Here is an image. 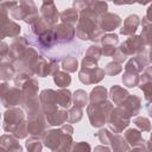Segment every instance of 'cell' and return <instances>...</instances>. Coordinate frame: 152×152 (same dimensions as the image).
I'll return each mask as SVG.
<instances>
[{"label":"cell","mask_w":152,"mask_h":152,"mask_svg":"<svg viewBox=\"0 0 152 152\" xmlns=\"http://www.w3.org/2000/svg\"><path fill=\"white\" fill-rule=\"evenodd\" d=\"M1 152H23V147L18 142V139L11 134H4L0 139Z\"/></svg>","instance_id":"obj_18"},{"label":"cell","mask_w":152,"mask_h":152,"mask_svg":"<svg viewBox=\"0 0 152 152\" xmlns=\"http://www.w3.org/2000/svg\"><path fill=\"white\" fill-rule=\"evenodd\" d=\"M139 88L144 93V97L147 102L152 101V80L146 75L142 74L140 76V82H139Z\"/></svg>","instance_id":"obj_27"},{"label":"cell","mask_w":152,"mask_h":152,"mask_svg":"<svg viewBox=\"0 0 152 152\" xmlns=\"http://www.w3.org/2000/svg\"><path fill=\"white\" fill-rule=\"evenodd\" d=\"M46 122L50 126H61L64 125L68 121V112L65 109H58L57 112H53L51 114L45 115Z\"/></svg>","instance_id":"obj_22"},{"label":"cell","mask_w":152,"mask_h":152,"mask_svg":"<svg viewBox=\"0 0 152 152\" xmlns=\"http://www.w3.org/2000/svg\"><path fill=\"white\" fill-rule=\"evenodd\" d=\"M36 38H37V45L40 49H50V48L53 46L55 43H57L56 37H55V32H53L52 28L44 32L43 34H40Z\"/></svg>","instance_id":"obj_23"},{"label":"cell","mask_w":152,"mask_h":152,"mask_svg":"<svg viewBox=\"0 0 152 152\" xmlns=\"http://www.w3.org/2000/svg\"><path fill=\"white\" fill-rule=\"evenodd\" d=\"M128 152H147V146H146V140H142L139 145L133 146Z\"/></svg>","instance_id":"obj_49"},{"label":"cell","mask_w":152,"mask_h":152,"mask_svg":"<svg viewBox=\"0 0 152 152\" xmlns=\"http://www.w3.org/2000/svg\"><path fill=\"white\" fill-rule=\"evenodd\" d=\"M91 11H94L95 13H97L99 15L108 12V5L107 2H103V1H89V6H88Z\"/></svg>","instance_id":"obj_41"},{"label":"cell","mask_w":152,"mask_h":152,"mask_svg":"<svg viewBox=\"0 0 152 152\" xmlns=\"http://www.w3.org/2000/svg\"><path fill=\"white\" fill-rule=\"evenodd\" d=\"M128 95H129V93L125 88H122L118 84L112 86L109 89V96H110L112 101L114 102V104H116V106H120L128 97Z\"/></svg>","instance_id":"obj_21"},{"label":"cell","mask_w":152,"mask_h":152,"mask_svg":"<svg viewBox=\"0 0 152 152\" xmlns=\"http://www.w3.org/2000/svg\"><path fill=\"white\" fill-rule=\"evenodd\" d=\"M140 24V18L137 14H131L124 20V25L120 28V34L132 37L134 36L138 26Z\"/></svg>","instance_id":"obj_19"},{"label":"cell","mask_w":152,"mask_h":152,"mask_svg":"<svg viewBox=\"0 0 152 152\" xmlns=\"http://www.w3.org/2000/svg\"><path fill=\"white\" fill-rule=\"evenodd\" d=\"M147 55H148V61H150V63H152V45L147 48Z\"/></svg>","instance_id":"obj_56"},{"label":"cell","mask_w":152,"mask_h":152,"mask_svg":"<svg viewBox=\"0 0 152 152\" xmlns=\"http://www.w3.org/2000/svg\"><path fill=\"white\" fill-rule=\"evenodd\" d=\"M37 93H38V82L34 78H30L21 87V94H23L21 104L28 115L40 110V102L38 101Z\"/></svg>","instance_id":"obj_2"},{"label":"cell","mask_w":152,"mask_h":152,"mask_svg":"<svg viewBox=\"0 0 152 152\" xmlns=\"http://www.w3.org/2000/svg\"><path fill=\"white\" fill-rule=\"evenodd\" d=\"M99 28V14L89 7L80 12V20L76 26V37L81 40H88Z\"/></svg>","instance_id":"obj_1"},{"label":"cell","mask_w":152,"mask_h":152,"mask_svg":"<svg viewBox=\"0 0 152 152\" xmlns=\"http://www.w3.org/2000/svg\"><path fill=\"white\" fill-rule=\"evenodd\" d=\"M56 96H57L58 107H61L62 109L69 108L70 103L72 102V95H71L69 89H59V90H57L56 91Z\"/></svg>","instance_id":"obj_29"},{"label":"cell","mask_w":152,"mask_h":152,"mask_svg":"<svg viewBox=\"0 0 152 152\" xmlns=\"http://www.w3.org/2000/svg\"><path fill=\"white\" fill-rule=\"evenodd\" d=\"M23 121H25V114L21 108L11 107L4 114V131L12 133V131Z\"/></svg>","instance_id":"obj_8"},{"label":"cell","mask_w":152,"mask_h":152,"mask_svg":"<svg viewBox=\"0 0 152 152\" xmlns=\"http://www.w3.org/2000/svg\"><path fill=\"white\" fill-rule=\"evenodd\" d=\"M142 25V32H141V38L144 39L145 44L147 46L152 45V23H150L145 17L142 18L141 21Z\"/></svg>","instance_id":"obj_32"},{"label":"cell","mask_w":152,"mask_h":152,"mask_svg":"<svg viewBox=\"0 0 152 152\" xmlns=\"http://www.w3.org/2000/svg\"><path fill=\"white\" fill-rule=\"evenodd\" d=\"M145 18H146L150 23H152V4H151V5H150V7L147 8V12H146Z\"/></svg>","instance_id":"obj_53"},{"label":"cell","mask_w":152,"mask_h":152,"mask_svg":"<svg viewBox=\"0 0 152 152\" xmlns=\"http://www.w3.org/2000/svg\"><path fill=\"white\" fill-rule=\"evenodd\" d=\"M61 129H62V132L65 133V134H70V135H72V133H74V128H72V126H71V125H68V124L63 125V126L61 127Z\"/></svg>","instance_id":"obj_51"},{"label":"cell","mask_w":152,"mask_h":152,"mask_svg":"<svg viewBox=\"0 0 152 152\" xmlns=\"http://www.w3.org/2000/svg\"><path fill=\"white\" fill-rule=\"evenodd\" d=\"M124 138L125 140L128 142V145H132L133 146H137L139 145L144 139L141 137V132L137 128H128L124 132Z\"/></svg>","instance_id":"obj_30"},{"label":"cell","mask_w":152,"mask_h":152,"mask_svg":"<svg viewBox=\"0 0 152 152\" xmlns=\"http://www.w3.org/2000/svg\"><path fill=\"white\" fill-rule=\"evenodd\" d=\"M89 101L90 103H94V104L107 101V89L102 86H96L89 95Z\"/></svg>","instance_id":"obj_28"},{"label":"cell","mask_w":152,"mask_h":152,"mask_svg":"<svg viewBox=\"0 0 152 152\" xmlns=\"http://www.w3.org/2000/svg\"><path fill=\"white\" fill-rule=\"evenodd\" d=\"M59 18L63 24H66V25H70L74 27V26H77V24H78L80 14H78V11L75 8H66L61 13Z\"/></svg>","instance_id":"obj_26"},{"label":"cell","mask_w":152,"mask_h":152,"mask_svg":"<svg viewBox=\"0 0 152 152\" xmlns=\"http://www.w3.org/2000/svg\"><path fill=\"white\" fill-rule=\"evenodd\" d=\"M101 56H102L101 48L97 46V45L95 44V45H90V46L87 49V51H86V56H84V57H88V58H91V59L99 62V59H100Z\"/></svg>","instance_id":"obj_46"},{"label":"cell","mask_w":152,"mask_h":152,"mask_svg":"<svg viewBox=\"0 0 152 152\" xmlns=\"http://www.w3.org/2000/svg\"><path fill=\"white\" fill-rule=\"evenodd\" d=\"M129 124H131V116L120 106H116L115 108H113L108 118V126L113 133L115 134L121 133L125 128L128 127Z\"/></svg>","instance_id":"obj_5"},{"label":"cell","mask_w":152,"mask_h":152,"mask_svg":"<svg viewBox=\"0 0 152 152\" xmlns=\"http://www.w3.org/2000/svg\"><path fill=\"white\" fill-rule=\"evenodd\" d=\"M52 27H50L42 18H39L36 23H33L32 25H31V33L34 36V37H38V36H40V34H43L44 32H46V31H49V30H51Z\"/></svg>","instance_id":"obj_34"},{"label":"cell","mask_w":152,"mask_h":152,"mask_svg":"<svg viewBox=\"0 0 152 152\" xmlns=\"http://www.w3.org/2000/svg\"><path fill=\"white\" fill-rule=\"evenodd\" d=\"M146 146H147V152H152V145L148 141H146Z\"/></svg>","instance_id":"obj_57"},{"label":"cell","mask_w":152,"mask_h":152,"mask_svg":"<svg viewBox=\"0 0 152 152\" xmlns=\"http://www.w3.org/2000/svg\"><path fill=\"white\" fill-rule=\"evenodd\" d=\"M0 49H1V61L6 59V56H8V52H10V46L5 42H2Z\"/></svg>","instance_id":"obj_50"},{"label":"cell","mask_w":152,"mask_h":152,"mask_svg":"<svg viewBox=\"0 0 152 152\" xmlns=\"http://www.w3.org/2000/svg\"><path fill=\"white\" fill-rule=\"evenodd\" d=\"M96 137L99 138L100 142L102 145H109L110 141H112V137H113V133L109 128H101L99 131V133L96 134Z\"/></svg>","instance_id":"obj_42"},{"label":"cell","mask_w":152,"mask_h":152,"mask_svg":"<svg viewBox=\"0 0 152 152\" xmlns=\"http://www.w3.org/2000/svg\"><path fill=\"white\" fill-rule=\"evenodd\" d=\"M78 68V62L74 56H66L62 61V69L66 72H75Z\"/></svg>","instance_id":"obj_36"},{"label":"cell","mask_w":152,"mask_h":152,"mask_svg":"<svg viewBox=\"0 0 152 152\" xmlns=\"http://www.w3.org/2000/svg\"><path fill=\"white\" fill-rule=\"evenodd\" d=\"M32 71H33L34 75H38L39 77H46L48 75H51L49 62L46 59H44L43 57H40V56L33 63Z\"/></svg>","instance_id":"obj_24"},{"label":"cell","mask_w":152,"mask_h":152,"mask_svg":"<svg viewBox=\"0 0 152 152\" xmlns=\"http://www.w3.org/2000/svg\"><path fill=\"white\" fill-rule=\"evenodd\" d=\"M121 25V18L110 12H106L101 15H99V28L103 32H110L118 28Z\"/></svg>","instance_id":"obj_14"},{"label":"cell","mask_w":152,"mask_h":152,"mask_svg":"<svg viewBox=\"0 0 152 152\" xmlns=\"http://www.w3.org/2000/svg\"><path fill=\"white\" fill-rule=\"evenodd\" d=\"M151 145H152V133H151V137H150V141H148Z\"/></svg>","instance_id":"obj_58"},{"label":"cell","mask_w":152,"mask_h":152,"mask_svg":"<svg viewBox=\"0 0 152 152\" xmlns=\"http://www.w3.org/2000/svg\"><path fill=\"white\" fill-rule=\"evenodd\" d=\"M119 49L128 57V56H138L139 53H141L142 51L146 50V44L144 42V39L141 38V36H132L128 37L120 46Z\"/></svg>","instance_id":"obj_7"},{"label":"cell","mask_w":152,"mask_h":152,"mask_svg":"<svg viewBox=\"0 0 152 152\" xmlns=\"http://www.w3.org/2000/svg\"><path fill=\"white\" fill-rule=\"evenodd\" d=\"M39 102H40V109L45 115L58 110L56 90H53V89L42 90V93L39 95Z\"/></svg>","instance_id":"obj_10"},{"label":"cell","mask_w":152,"mask_h":152,"mask_svg":"<svg viewBox=\"0 0 152 152\" xmlns=\"http://www.w3.org/2000/svg\"><path fill=\"white\" fill-rule=\"evenodd\" d=\"M144 74H146L151 80H152V65H147L144 70Z\"/></svg>","instance_id":"obj_54"},{"label":"cell","mask_w":152,"mask_h":152,"mask_svg":"<svg viewBox=\"0 0 152 152\" xmlns=\"http://www.w3.org/2000/svg\"><path fill=\"white\" fill-rule=\"evenodd\" d=\"M11 15L17 20H24L26 24L32 25L39 19L38 10L32 1H20L11 11Z\"/></svg>","instance_id":"obj_4"},{"label":"cell","mask_w":152,"mask_h":152,"mask_svg":"<svg viewBox=\"0 0 152 152\" xmlns=\"http://www.w3.org/2000/svg\"><path fill=\"white\" fill-rule=\"evenodd\" d=\"M20 25L7 19H2L1 20V39L6 38V37H14L17 38L20 33Z\"/></svg>","instance_id":"obj_20"},{"label":"cell","mask_w":152,"mask_h":152,"mask_svg":"<svg viewBox=\"0 0 152 152\" xmlns=\"http://www.w3.org/2000/svg\"><path fill=\"white\" fill-rule=\"evenodd\" d=\"M106 75V71L101 68H94V69H88V68H81L78 72V78L83 84H95L99 83L100 81L103 80Z\"/></svg>","instance_id":"obj_11"},{"label":"cell","mask_w":152,"mask_h":152,"mask_svg":"<svg viewBox=\"0 0 152 152\" xmlns=\"http://www.w3.org/2000/svg\"><path fill=\"white\" fill-rule=\"evenodd\" d=\"M104 71H106V75H108V76H115V75H118L122 71V66H121L120 63L113 61V62H109L106 65Z\"/></svg>","instance_id":"obj_44"},{"label":"cell","mask_w":152,"mask_h":152,"mask_svg":"<svg viewBox=\"0 0 152 152\" xmlns=\"http://www.w3.org/2000/svg\"><path fill=\"white\" fill-rule=\"evenodd\" d=\"M113 104L109 101H104L102 103H90L87 108V114L90 121V125L95 128L102 127L106 122H108V118L110 112L113 110Z\"/></svg>","instance_id":"obj_3"},{"label":"cell","mask_w":152,"mask_h":152,"mask_svg":"<svg viewBox=\"0 0 152 152\" xmlns=\"http://www.w3.org/2000/svg\"><path fill=\"white\" fill-rule=\"evenodd\" d=\"M53 32H55V37L57 43H70L75 34H76V30L66 24H57L56 26L52 27Z\"/></svg>","instance_id":"obj_15"},{"label":"cell","mask_w":152,"mask_h":152,"mask_svg":"<svg viewBox=\"0 0 152 152\" xmlns=\"http://www.w3.org/2000/svg\"><path fill=\"white\" fill-rule=\"evenodd\" d=\"M15 68L13 66V64L7 61V59H2L1 64H0V77L2 82H7L10 80H14L15 77Z\"/></svg>","instance_id":"obj_25"},{"label":"cell","mask_w":152,"mask_h":152,"mask_svg":"<svg viewBox=\"0 0 152 152\" xmlns=\"http://www.w3.org/2000/svg\"><path fill=\"white\" fill-rule=\"evenodd\" d=\"M134 126L140 132H150L151 131V121L145 116H137L133 119Z\"/></svg>","instance_id":"obj_40"},{"label":"cell","mask_w":152,"mask_h":152,"mask_svg":"<svg viewBox=\"0 0 152 152\" xmlns=\"http://www.w3.org/2000/svg\"><path fill=\"white\" fill-rule=\"evenodd\" d=\"M101 44L107 45V46L116 48V45L119 44V37L115 33H107L101 38Z\"/></svg>","instance_id":"obj_45"},{"label":"cell","mask_w":152,"mask_h":152,"mask_svg":"<svg viewBox=\"0 0 152 152\" xmlns=\"http://www.w3.org/2000/svg\"><path fill=\"white\" fill-rule=\"evenodd\" d=\"M23 94L18 87H10L6 82L1 83V103L6 108L15 107L21 103Z\"/></svg>","instance_id":"obj_6"},{"label":"cell","mask_w":152,"mask_h":152,"mask_svg":"<svg viewBox=\"0 0 152 152\" xmlns=\"http://www.w3.org/2000/svg\"><path fill=\"white\" fill-rule=\"evenodd\" d=\"M27 134H28V131H27V121H23L21 124H19V125L12 131V135H14L17 139L26 138Z\"/></svg>","instance_id":"obj_43"},{"label":"cell","mask_w":152,"mask_h":152,"mask_svg":"<svg viewBox=\"0 0 152 152\" xmlns=\"http://www.w3.org/2000/svg\"><path fill=\"white\" fill-rule=\"evenodd\" d=\"M63 135H64V133L62 132L61 128H58V129H49L43 134L42 141H43L44 146H46L52 152H55V151H57L59 148V146L62 144V140H63Z\"/></svg>","instance_id":"obj_13"},{"label":"cell","mask_w":152,"mask_h":152,"mask_svg":"<svg viewBox=\"0 0 152 152\" xmlns=\"http://www.w3.org/2000/svg\"><path fill=\"white\" fill-rule=\"evenodd\" d=\"M120 107L129 115L137 116L141 109V99L137 95H128V97L120 104Z\"/></svg>","instance_id":"obj_17"},{"label":"cell","mask_w":152,"mask_h":152,"mask_svg":"<svg viewBox=\"0 0 152 152\" xmlns=\"http://www.w3.org/2000/svg\"><path fill=\"white\" fill-rule=\"evenodd\" d=\"M90 145L86 141H80V142H74L69 152H90Z\"/></svg>","instance_id":"obj_48"},{"label":"cell","mask_w":152,"mask_h":152,"mask_svg":"<svg viewBox=\"0 0 152 152\" xmlns=\"http://www.w3.org/2000/svg\"><path fill=\"white\" fill-rule=\"evenodd\" d=\"M44 113L38 110L34 114L28 115L27 118V131L31 137H43V134L46 132V121L44 119Z\"/></svg>","instance_id":"obj_9"},{"label":"cell","mask_w":152,"mask_h":152,"mask_svg":"<svg viewBox=\"0 0 152 152\" xmlns=\"http://www.w3.org/2000/svg\"><path fill=\"white\" fill-rule=\"evenodd\" d=\"M53 82L59 88H66L71 83V76L66 71H57L53 75Z\"/></svg>","instance_id":"obj_33"},{"label":"cell","mask_w":152,"mask_h":152,"mask_svg":"<svg viewBox=\"0 0 152 152\" xmlns=\"http://www.w3.org/2000/svg\"><path fill=\"white\" fill-rule=\"evenodd\" d=\"M146 109H147L148 115L152 118V101H150V102H147V103H146Z\"/></svg>","instance_id":"obj_55"},{"label":"cell","mask_w":152,"mask_h":152,"mask_svg":"<svg viewBox=\"0 0 152 152\" xmlns=\"http://www.w3.org/2000/svg\"><path fill=\"white\" fill-rule=\"evenodd\" d=\"M110 146H112L114 152H128V150H129L128 142L120 134H113Z\"/></svg>","instance_id":"obj_31"},{"label":"cell","mask_w":152,"mask_h":152,"mask_svg":"<svg viewBox=\"0 0 152 152\" xmlns=\"http://www.w3.org/2000/svg\"><path fill=\"white\" fill-rule=\"evenodd\" d=\"M122 82L126 87L128 88H133V87H137L139 86V82H140V76L138 74H133V72H126L122 75Z\"/></svg>","instance_id":"obj_38"},{"label":"cell","mask_w":152,"mask_h":152,"mask_svg":"<svg viewBox=\"0 0 152 152\" xmlns=\"http://www.w3.org/2000/svg\"><path fill=\"white\" fill-rule=\"evenodd\" d=\"M59 13L55 6L53 1H44L40 6V18L50 26L53 27L57 25V20L59 18Z\"/></svg>","instance_id":"obj_12"},{"label":"cell","mask_w":152,"mask_h":152,"mask_svg":"<svg viewBox=\"0 0 152 152\" xmlns=\"http://www.w3.org/2000/svg\"><path fill=\"white\" fill-rule=\"evenodd\" d=\"M33 74H31V72H26V71H21V72H18L17 75H15V77H14V84H15V87H23L30 78H32L31 76H32Z\"/></svg>","instance_id":"obj_47"},{"label":"cell","mask_w":152,"mask_h":152,"mask_svg":"<svg viewBox=\"0 0 152 152\" xmlns=\"http://www.w3.org/2000/svg\"><path fill=\"white\" fill-rule=\"evenodd\" d=\"M27 49V39L26 37H17L10 45V52H8V59L11 63L17 61L18 58L21 57V55L25 52Z\"/></svg>","instance_id":"obj_16"},{"label":"cell","mask_w":152,"mask_h":152,"mask_svg":"<svg viewBox=\"0 0 152 152\" xmlns=\"http://www.w3.org/2000/svg\"><path fill=\"white\" fill-rule=\"evenodd\" d=\"M43 145L44 144L39 140V137H31L25 142V146L28 152H42Z\"/></svg>","instance_id":"obj_37"},{"label":"cell","mask_w":152,"mask_h":152,"mask_svg":"<svg viewBox=\"0 0 152 152\" xmlns=\"http://www.w3.org/2000/svg\"><path fill=\"white\" fill-rule=\"evenodd\" d=\"M72 102L74 106L84 108L86 104L88 103V94L83 89H78L72 94Z\"/></svg>","instance_id":"obj_35"},{"label":"cell","mask_w":152,"mask_h":152,"mask_svg":"<svg viewBox=\"0 0 152 152\" xmlns=\"http://www.w3.org/2000/svg\"><path fill=\"white\" fill-rule=\"evenodd\" d=\"M83 116V109L77 106H72L68 110V122L69 124H75L78 122Z\"/></svg>","instance_id":"obj_39"},{"label":"cell","mask_w":152,"mask_h":152,"mask_svg":"<svg viewBox=\"0 0 152 152\" xmlns=\"http://www.w3.org/2000/svg\"><path fill=\"white\" fill-rule=\"evenodd\" d=\"M94 152H110V148L107 145H99L94 148Z\"/></svg>","instance_id":"obj_52"}]
</instances>
